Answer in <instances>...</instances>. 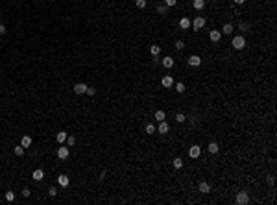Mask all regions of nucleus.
Wrapping results in <instances>:
<instances>
[{"label": "nucleus", "mask_w": 277, "mask_h": 205, "mask_svg": "<svg viewBox=\"0 0 277 205\" xmlns=\"http://www.w3.org/2000/svg\"><path fill=\"white\" fill-rule=\"evenodd\" d=\"M74 93H76V94H85V93H87V85H85V83H76V85H74Z\"/></svg>", "instance_id": "5"}, {"label": "nucleus", "mask_w": 277, "mask_h": 205, "mask_svg": "<svg viewBox=\"0 0 277 205\" xmlns=\"http://www.w3.org/2000/svg\"><path fill=\"white\" fill-rule=\"evenodd\" d=\"M32 177H33V179H35V181H41V179H43V177H45V172H43V170H41V168H37V170H35V172H33V174H32Z\"/></svg>", "instance_id": "15"}, {"label": "nucleus", "mask_w": 277, "mask_h": 205, "mask_svg": "<svg viewBox=\"0 0 277 205\" xmlns=\"http://www.w3.org/2000/svg\"><path fill=\"white\" fill-rule=\"evenodd\" d=\"M155 118H157V120H159V122H161V120H165V118H166V115H165V111H155Z\"/></svg>", "instance_id": "21"}, {"label": "nucleus", "mask_w": 277, "mask_h": 205, "mask_svg": "<svg viewBox=\"0 0 277 205\" xmlns=\"http://www.w3.org/2000/svg\"><path fill=\"white\" fill-rule=\"evenodd\" d=\"M165 2H166V6H168V7H172V6L177 4V0H165Z\"/></svg>", "instance_id": "32"}, {"label": "nucleus", "mask_w": 277, "mask_h": 205, "mask_svg": "<svg viewBox=\"0 0 277 205\" xmlns=\"http://www.w3.org/2000/svg\"><path fill=\"white\" fill-rule=\"evenodd\" d=\"M200 153H201V148H200V146H192V148L189 150L190 159H198V157H200Z\"/></svg>", "instance_id": "4"}, {"label": "nucleus", "mask_w": 277, "mask_h": 205, "mask_svg": "<svg viewBox=\"0 0 277 205\" xmlns=\"http://www.w3.org/2000/svg\"><path fill=\"white\" fill-rule=\"evenodd\" d=\"M238 28L242 30V31H246V30L249 28V24H248V22H240V26H238Z\"/></svg>", "instance_id": "31"}, {"label": "nucleus", "mask_w": 277, "mask_h": 205, "mask_svg": "<svg viewBox=\"0 0 277 205\" xmlns=\"http://www.w3.org/2000/svg\"><path fill=\"white\" fill-rule=\"evenodd\" d=\"M168 124H166V122L165 120H161V122H159V128H157V131L159 133H163V135H165V133H168Z\"/></svg>", "instance_id": "8"}, {"label": "nucleus", "mask_w": 277, "mask_h": 205, "mask_svg": "<svg viewBox=\"0 0 277 205\" xmlns=\"http://www.w3.org/2000/svg\"><path fill=\"white\" fill-rule=\"evenodd\" d=\"M57 181H59V185H61V187H68V183H70L68 176H65V174H61L59 177H57Z\"/></svg>", "instance_id": "9"}, {"label": "nucleus", "mask_w": 277, "mask_h": 205, "mask_svg": "<svg viewBox=\"0 0 277 205\" xmlns=\"http://www.w3.org/2000/svg\"><path fill=\"white\" fill-rule=\"evenodd\" d=\"M183 46H185V43H183V41H177V43H175V48H177V50H183Z\"/></svg>", "instance_id": "33"}, {"label": "nucleus", "mask_w": 277, "mask_h": 205, "mask_svg": "<svg viewBox=\"0 0 277 205\" xmlns=\"http://www.w3.org/2000/svg\"><path fill=\"white\" fill-rule=\"evenodd\" d=\"M6 200H7V202H15V192L7 190V192H6Z\"/></svg>", "instance_id": "24"}, {"label": "nucleus", "mask_w": 277, "mask_h": 205, "mask_svg": "<svg viewBox=\"0 0 277 205\" xmlns=\"http://www.w3.org/2000/svg\"><path fill=\"white\" fill-rule=\"evenodd\" d=\"M181 166H183V161L179 159V157H177V159H174V168H177V170H179Z\"/></svg>", "instance_id": "26"}, {"label": "nucleus", "mask_w": 277, "mask_h": 205, "mask_svg": "<svg viewBox=\"0 0 277 205\" xmlns=\"http://www.w3.org/2000/svg\"><path fill=\"white\" fill-rule=\"evenodd\" d=\"M205 26V19L203 17H196L194 19V22H192V28L194 30H201Z\"/></svg>", "instance_id": "3"}, {"label": "nucleus", "mask_w": 277, "mask_h": 205, "mask_svg": "<svg viewBox=\"0 0 277 205\" xmlns=\"http://www.w3.org/2000/svg\"><path fill=\"white\" fill-rule=\"evenodd\" d=\"M94 93H96V89H94V87H87V94H89V96H92Z\"/></svg>", "instance_id": "35"}, {"label": "nucleus", "mask_w": 277, "mask_h": 205, "mask_svg": "<svg viewBox=\"0 0 277 205\" xmlns=\"http://www.w3.org/2000/svg\"><path fill=\"white\" fill-rule=\"evenodd\" d=\"M48 194H50V196H56V194H57V188H56V187H50V188H48Z\"/></svg>", "instance_id": "30"}, {"label": "nucleus", "mask_w": 277, "mask_h": 205, "mask_svg": "<svg viewBox=\"0 0 277 205\" xmlns=\"http://www.w3.org/2000/svg\"><path fill=\"white\" fill-rule=\"evenodd\" d=\"M4 33H6V26L0 24V35H4Z\"/></svg>", "instance_id": "38"}, {"label": "nucleus", "mask_w": 277, "mask_h": 205, "mask_svg": "<svg viewBox=\"0 0 277 205\" xmlns=\"http://www.w3.org/2000/svg\"><path fill=\"white\" fill-rule=\"evenodd\" d=\"M190 26H192V22H190L189 19H181V21H179V28H183V30H189Z\"/></svg>", "instance_id": "14"}, {"label": "nucleus", "mask_w": 277, "mask_h": 205, "mask_svg": "<svg viewBox=\"0 0 277 205\" xmlns=\"http://www.w3.org/2000/svg\"><path fill=\"white\" fill-rule=\"evenodd\" d=\"M233 30H235V28H233V24H224V28H222V31H224V33H233Z\"/></svg>", "instance_id": "20"}, {"label": "nucleus", "mask_w": 277, "mask_h": 205, "mask_svg": "<svg viewBox=\"0 0 277 205\" xmlns=\"http://www.w3.org/2000/svg\"><path fill=\"white\" fill-rule=\"evenodd\" d=\"M200 63H201L200 56H190V57H189V65H190V67H198Z\"/></svg>", "instance_id": "10"}, {"label": "nucleus", "mask_w": 277, "mask_h": 205, "mask_svg": "<svg viewBox=\"0 0 277 205\" xmlns=\"http://www.w3.org/2000/svg\"><path fill=\"white\" fill-rule=\"evenodd\" d=\"M22 196H24V198H28V196H30V190H28V188H24V190H22Z\"/></svg>", "instance_id": "37"}, {"label": "nucleus", "mask_w": 277, "mask_h": 205, "mask_svg": "<svg viewBox=\"0 0 277 205\" xmlns=\"http://www.w3.org/2000/svg\"><path fill=\"white\" fill-rule=\"evenodd\" d=\"M67 144L68 146H74V144H76V139H74V137H67Z\"/></svg>", "instance_id": "29"}, {"label": "nucleus", "mask_w": 277, "mask_h": 205, "mask_svg": "<svg viewBox=\"0 0 277 205\" xmlns=\"http://www.w3.org/2000/svg\"><path fill=\"white\" fill-rule=\"evenodd\" d=\"M163 67H165V69H172V67H174V59L172 57H165V59H163Z\"/></svg>", "instance_id": "16"}, {"label": "nucleus", "mask_w": 277, "mask_h": 205, "mask_svg": "<svg viewBox=\"0 0 277 205\" xmlns=\"http://www.w3.org/2000/svg\"><path fill=\"white\" fill-rule=\"evenodd\" d=\"M21 146H24V148L32 146V137H30V135H24V137L21 139Z\"/></svg>", "instance_id": "12"}, {"label": "nucleus", "mask_w": 277, "mask_h": 205, "mask_svg": "<svg viewBox=\"0 0 277 205\" xmlns=\"http://www.w3.org/2000/svg\"><path fill=\"white\" fill-rule=\"evenodd\" d=\"M15 155H24V146H15Z\"/></svg>", "instance_id": "23"}, {"label": "nucleus", "mask_w": 277, "mask_h": 205, "mask_svg": "<svg viewBox=\"0 0 277 205\" xmlns=\"http://www.w3.org/2000/svg\"><path fill=\"white\" fill-rule=\"evenodd\" d=\"M137 6L139 7H146V0H137Z\"/></svg>", "instance_id": "36"}, {"label": "nucleus", "mask_w": 277, "mask_h": 205, "mask_svg": "<svg viewBox=\"0 0 277 205\" xmlns=\"http://www.w3.org/2000/svg\"><path fill=\"white\" fill-rule=\"evenodd\" d=\"M146 133H155V126L153 124H146Z\"/></svg>", "instance_id": "28"}, {"label": "nucleus", "mask_w": 277, "mask_h": 205, "mask_svg": "<svg viewBox=\"0 0 277 205\" xmlns=\"http://www.w3.org/2000/svg\"><path fill=\"white\" fill-rule=\"evenodd\" d=\"M235 202L238 203V205H246V203H249V196H248V192H238V194H236V198H235Z\"/></svg>", "instance_id": "2"}, {"label": "nucleus", "mask_w": 277, "mask_h": 205, "mask_svg": "<svg viewBox=\"0 0 277 205\" xmlns=\"http://www.w3.org/2000/svg\"><path fill=\"white\" fill-rule=\"evenodd\" d=\"M172 85H174V78L172 76H165V78H163V87L168 89V87H172Z\"/></svg>", "instance_id": "11"}, {"label": "nucleus", "mask_w": 277, "mask_h": 205, "mask_svg": "<svg viewBox=\"0 0 277 205\" xmlns=\"http://www.w3.org/2000/svg\"><path fill=\"white\" fill-rule=\"evenodd\" d=\"M192 6H194V9H203V6H205V0H194V2H192Z\"/></svg>", "instance_id": "18"}, {"label": "nucleus", "mask_w": 277, "mask_h": 205, "mask_svg": "<svg viewBox=\"0 0 277 205\" xmlns=\"http://www.w3.org/2000/svg\"><path fill=\"white\" fill-rule=\"evenodd\" d=\"M56 140H57V142H65V140H67V133H65V131H59V133H57V135H56Z\"/></svg>", "instance_id": "17"}, {"label": "nucleus", "mask_w": 277, "mask_h": 205, "mask_svg": "<svg viewBox=\"0 0 277 205\" xmlns=\"http://www.w3.org/2000/svg\"><path fill=\"white\" fill-rule=\"evenodd\" d=\"M157 11L161 15H166V13H168V6H157Z\"/></svg>", "instance_id": "25"}, {"label": "nucleus", "mask_w": 277, "mask_h": 205, "mask_svg": "<svg viewBox=\"0 0 277 205\" xmlns=\"http://www.w3.org/2000/svg\"><path fill=\"white\" fill-rule=\"evenodd\" d=\"M150 52H151V56H157V54H159V52H161V46H157V45H153V46H151V48H150Z\"/></svg>", "instance_id": "22"}, {"label": "nucleus", "mask_w": 277, "mask_h": 205, "mask_svg": "<svg viewBox=\"0 0 277 205\" xmlns=\"http://www.w3.org/2000/svg\"><path fill=\"white\" fill-rule=\"evenodd\" d=\"M198 188H200V192H201V194H207V192H211L209 183H205V181H201V183H200V187H198Z\"/></svg>", "instance_id": "13"}, {"label": "nucleus", "mask_w": 277, "mask_h": 205, "mask_svg": "<svg viewBox=\"0 0 277 205\" xmlns=\"http://www.w3.org/2000/svg\"><path fill=\"white\" fill-rule=\"evenodd\" d=\"M209 37H211V41H213V43H218V41H220V37H222L220 30H213V31L209 33Z\"/></svg>", "instance_id": "7"}, {"label": "nucleus", "mask_w": 277, "mask_h": 205, "mask_svg": "<svg viewBox=\"0 0 277 205\" xmlns=\"http://www.w3.org/2000/svg\"><path fill=\"white\" fill-rule=\"evenodd\" d=\"M175 120H177V122H185V120H187V116L183 115V113H177V115H175Z\"/></svg>", "instance_id": "27"}, {"label": "nucleus", "mask_w": 277, "mask_h": 205, "mask_svg": "<svg viewBox=\"0 0 277 205\" xmlns=\"http://www.w3.org/2000/svg\"><path fill=\"white\" fill-rule=\"evenodd\" d=\"M175 89H177V93H183V91H185V85H183V83H177V85H175Z\"/></svg>", "instance_id": "34"}, {"label": "nucleus", "mask_w": 277, "mask_h": 205, "mask_svg": "<svg viewBox=\"0 0 277 205\" xmlns=\"http://www.w3.org/2000/svg\"><path fill=\"white\" fill-rule=\"evenodd\" d=\"M207 150H209L211 153H218V150H220V148H218V144H216V142H211L209 146H207Z\"/></svg>", "instance_id": "19"}, {"label": "nucleus", "mask_w": 277, "mask_h": 205, "mask_svg": "<svg viewBox=\"0 0 277 205\" xmlns=\"http://www.w3.org/2000/svg\"><path fill=\"white\" fill-rule=\"evenodd\" d=\"M246 0H235V4H244Z\"/></svg>", "instance_id": "39"}, {"label": "nucleus", "mask_w": 277, "mask_h": 205, "mask_svg": "<svg viewBox=\"0 0 277 205\" xmlns=\"http://www.w3.org/2000/svg\"><path fill=\"white\" fill-rule=\"evenodd\" d=\"M68 148H65V146H59L57 148V157H59V159H67L68 157Z\"/></svg>", "instance_id": "6"}, {"label": "nucleus", "mask_w": 277, "mask_h": 205, "mask_svg": "<svg viewBox=\"0 0 277 205\" xmlns=\"http://www.w3.org/2000/svg\"><path fill=\"white\" fill-rule=\"evenodd\" d=\"M231 45H233V48H235V50H242L244 46H246V39L242 37V35H236V37H233Z\"/></svg>", "instance_id": "1"}]
</instances>
